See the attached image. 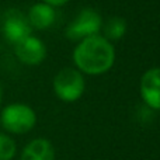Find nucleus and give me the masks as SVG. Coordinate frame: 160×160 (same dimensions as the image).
Masks as SVG:
<instances>
[{"label":"nucleus","instance_id":"423d86ee","mask_svg":"<svg viewBox=\"0 0 160 160\" xmlns=\"http://www.w3.org/2000/svg\"><path fill=\"white\" fill-rule=\"evenodd\" d=\"M2 32L10 44L16 45L21 39L31 35L32 27L28 22L27 16L21 14L18 10H10L4 16V20H3Z\"/></svg>","mask_w":160,"mask_h":160},{"label":"nucleus","instance_id":"f8f14e48","mask_svg":"<svg viewBox=\"0 0 160 160\" xmlns=\"http://www.w3.org/2000/svg\"><path fill=\"white\" fill-rule=\"evenodd\" d=\"M41 2L47 3V4L52 6V7H61V6H65L69 0H41Z\"/></svg>","mask_w":160,"mask_h":160},{"label":"nucleus","instance_id":"0eeeda50","mask_svg":"<svg viewBox=\"0 0 160 160\" xmlns=\"http://www.w3.org/2000/svg\"><path fill=\"white\" fill-rule=\"evenodd\" d=\"M139 94L148 107L160 111V68H150L142 75Z\"/></svg>","mask_w":160,"mask_h":160},{"label":"nucleus","instance_id":"f03ea898","mask_svg":"<svg viewBox=\"0 0 160 160\" xmlns=\"http://www.w3.org/2000/svg\"><path fill=\"white\" fill-rule=\"evenodd\" d=\"M37 112L24 102H11L6 105L0 114V122L6 132L13 135H24L37 125Z\"/></svg>","mask_w":160,"mask_h":160},{"label":"nucleus","instance_id":"9d476101","mask_svg":"<svg viewBox=\"0 0 160 160\" xmlns=\"http://www.w3.org/2000/svg\"><path fill=\"white\" fill-rule=\"evenodd\" d=\"M127 30H128V22L124 17L114 16L110 17L107 21H102V27H101L102 37L105 39H108L110 42L122 39L124 35L127 34Z\"/></svg>","mask_w":160,"mask_h":160},{"label":"nucleus","instance_id":"7ed1b4c3","mask_svg":"<svg viewBox=\"0 0 160 160\" xmlns=\"http://www.w3.org/2000/svg\"><path fill=\"white\" fill-rule=\"evenodd\" d=\"M55 96L63 102H76L84 94V75L76 68H63L55 75L52 80Z\"/></svg>","mask_w":160,"mask_h":160},{"label":"nucleus","instance_id":"1a4fd4ad","mask_svg":"<svg viewBox=\"0 0 160 160\" xmlns=\"http://www.w3.org/2000/svg\"><path fill=\"white\" fill-rule=\"evenodd\" d=\"M20 160H55V148L45 138H37L24 146Z\"/></svg>","mask_w":160,"mask_h":160},{"label":"nucleus","instance_id":"39448f33","mask_svg":"<svg viewBox=\"0 0 160 160\" xmlns=\"http://www.w3.org/2000/svg\"><path fill=\"white\" fill-rule=\"evenodd\" d=\"M14 53L21 63L28 66H37L45 61L48 49L42 39L31 34L14 45Z\"/></svg>","mask_w":160,"mask_h":160},{"label":"nucleus","instance_id":"ddd939ff","mask_svg":"<svg viewBox=\"0 0 160 160\" xmlns=\"http://www.w3.org/2000/svg\"><path fill=\"white\" fill-rule=\"evenodd\" d=\"M2 100H3V87H2V83H0V104H2Z\"/></svg>","mask_w":160,"mask_h":160},{"label":"nucleus","instance_id":"20e7f679","mask_svg":"<svg viewBox=\"0 0 160 160\" xmlns=\"http://www.w3.org/2000/svg\"><path fill=\"white\" fill-rule=\"evenodd\" d=\"M102 27V17L96 8L84 7L68 24L65 35L69 41L79 42L91 35H98Z\"/></svg>","mask_w":160,"mask_h":160},{"label":"nucleus","instance_id":"f257e3e1","mask_svg":"<svg viewBox=\"0 0 160 160\" xmlns=\"http://www.w3.org/2000/svg\"><path fill=\"white\" fill-rule=\"evenodd\" d=\"M75 68L87 76H101L115 63V48L102 35H91L78 42L72 53Z\"/></svg>","mask_w":160,"mask_h":160},{"label":"nucleus","instance_id":"9b49d317","mask_svg":"<svg viewBox=\"0 0 160 160\" xmlns=\"http://www.w3.org/2000/svg\"><path fill=\"white\" fill-rule=\"evenodd\" d=\"M17 153V143L7 133H0V160H13Z\"/></svg>","mask_w":160,"mask_h":160},{"label":"nucleus","instance_id":"6e6552de","mask_svg":"<svg viewBox=\"0 0 160 160\" xmlns=\"http://www.w3.org/2000/svg\"><path fill=\"white\" fill-rule=\"evenodd\" d=\"M27 18L30 25L34 30H48L55 24L56 20V11L55 7L47 4L44 2H38L32 4L28 10Z\"/></svg>","mask_w":160,"mask_h":160}]
</instances>
